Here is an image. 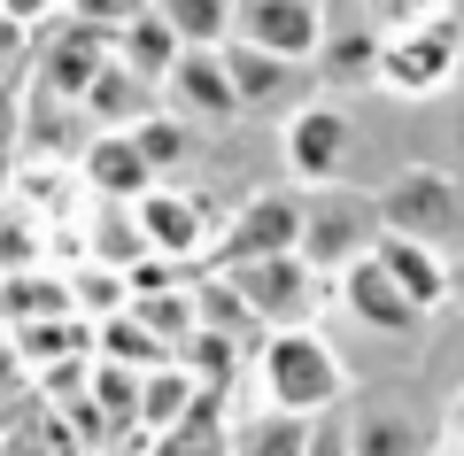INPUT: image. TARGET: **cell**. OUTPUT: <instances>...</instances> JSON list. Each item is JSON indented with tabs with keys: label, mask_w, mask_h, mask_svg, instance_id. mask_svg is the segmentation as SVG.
I'll return each mask as SVG.
<instances>
[{
	"label": "cell",
	"mask_w": 464,
	"mask_h": 456,
	"mask_svg": "<svg viewBox=\"0 0 464 456\" xmlns=\"http://www.w3.org/2000/svg\"><path fill=\"white\" fill-rule=\"evenodd\" d=\"M256 372H264V403L271 410H295V418H325V410H341V394H348L341 356H333L310 325L271 333L264 356H256Z\"/></svg>",
	"instance_id": "cell-1"
},
{
	"label": "cell",
	"mask_w": 464,
	"mask_h": 456,
	"mask_svg": "<svg viewBox=\"0 0 464 456\" xmlns=\"http://www.w3.org/2000/svg\"><path fill=\"white\" fill-rule=\"evenodd\" d=\"M232 294L248 302V317L264 333H295V325H310V310H317V271L302 256H264V263H232Z\"/></svg>",
	"instance_id": "cell-2"
},
{
	"label": "cell",
	"mask_w": 464,
	"mask_h": 456,
	"mask_svg": "<svg viewBox=\"0 0 464 456\" xmlns=\"http://www.w3.org/2000/svg\"><path fill=\"white\" fill-rule=\"evenodd\" d=\"M101 63H109V32H93V24H47V32H32V85L47 101H85V85L101 78Z\"/></svg>",
	"instance_id": "cell-3"
},
{
	"label": "cell",
	"mask_w": 464,
	"mask_h": 456,
	"mask_svg": "<svg viewBox=\"0 0 464 456\" xmlns=\"http://www.w3.org/2000/svg\"><path fill=\"white\" fill-rule=\"evenodd\" d=\"M232 39L279 54V63H317L325 8L317 0H232Z\"/></svg>",
	"instance_id": "cell-4"
},
{
	"label": "cell",
	"mask_w": 464,
	"mask_h": 456,
	"mask_svg": "<svg viewBox=\"0 0 464 456\" xmlns=\"http://www.w3.org/2000/svg\"><path fill=\"white\" fill-rule=\"evenodd\" d=\"M302 201L310 194H248L240 217L217 240V263H264V256H302Z\"/></svg>",
	"instance_id": "cell-5"
},
{
	"label": "cell",
	"mask_w": 464,
	"mask_h": 456,
	"mask_svg": "<svg viewBox=\"0 0 464 456\" xmlns=\"http://www.w3.org/2000/svg\"><path fill=\"white\" fill-rule=\"evenodd\" d=\"M372 240H380V209L356 194H325V201H302V263L310 271H341V263L372 256Z\"/></svg>",
	"instance_id": "cell-6"
},
{
	"label": "cell",
	"mask_w": 464,
	"mask_h": 456,
	"mask_svg": "<svg viewBox=\"0 0 464 456\" xmlns=\"http://www.w3.org/2000/svg\"><path fill=\"white\" fill-rule=\"evenodd\" d=\"M348 147H356V124H348V109H333V101H302V109L286 116V170H295L302 186L348 179Z\"/></svg>",
	"instance_id": "cell-7"
},
{
	"label": "cell",
	"mask_w": 464,
	"mask_h": 456,
	"mask_svg": "<svg viewBox=\"0 0 464 456\" xmlns=\"http://www.w3.org/2000/svg\"><path fill=\"white\" fill-rule=\"evenodd\" d=\"M372 209H380V232H402V240L433 247V240L457 232V179H441V170H402Z\"/></svg>",
	"instance_id": "cell-8"
},
{
	"label": "cell",
	"mask_w": 464,
	"mask_h": 456,
	"mask_svg": "<svg viewBox=\"0 0 464 456\" xmlns=\"http://www.w3.org/2000/svg\"><path fill=\"white\" fill-rule=\"evenodd\" d=\"M225 78H232L240 116H248V109H264V116H295L302 101H310V63H279V54L240 47V39H225Z\"/></svg>",
	"instance_id": "cell-9"
},
{
	"label": "cell",
	"mask_w": 464,
	"mask_h": 456,
	"mask_svg": "<svg viewBox=\"0 0 464 456\" xmlns=\"http://www.w3.org/2000/svg\"><path fill=\"white\" fill-rule=\"evenodd\" d=\"M132 217H140V240H148V256H170V263H194L201 247L217 240L209 209H201L194 194H163V186H148V194L132 201Z\"/></svg>",
	"instance_id": "cell-10"
},
{
	"label": "cell",
	"mask_w": 464,
	"mask_h": 456,
	"mask_svg": "<svg viewBox=\"0 0 464 456\" xmlns=\"http://www.w3.org/2000/svg\"><path fill=\"white\" fill-rule=\"evenodd\" d=\"M449 63H457V39H449L441 24H411V32L380 39V70H372V78H380L387 93H433V85L449 78Z\"/></svg>",
	"instance_id": "cell-11"
},
{
	"label": "cell",
	"mask_w": 464,
	"mask_h": 456,
	"mask_svg": "<svg viewBox=\"0 0 464 456\" xmlns=\"http://www.w3.org/2000/svg\"><path fill=\"white\" fill-rule=\"evenodd\" d=\"M170 109L179 116H201V124H232L240 101H232V78H225V47H186L163 78Z\"/></svg>",
	"instance_id": "cell-12"
},
{
	"label": "cell",
	"mask_w": 464,
	"mask_h": 456,
	"mask_svg": "<svg viewBox=\"0 0 464 456\" xmlns=\"http://www.w3.org/2000/svg\"><path fill=\"white\" fill-rule=\"evenodd\" d=\"M341 271H348V278H341V302H348V317H356L364 333H418V317H426V310H418V302H411V294H402L372 256L341 263Z\"/></svg>",
	"instance_id": "cell-13"
},
{
	"label": "cell",
	"mask_w": 464,
	"mask_h": 456,
	"mask_svg": "<svg viewBox=\"0 0 464 456\" xmlns=\"http://www.w3.org/2000/svg\"><path fill=\"white\" fill-rule=\"evenodd\" d=\"M78 163H85V186H93L101 201H140L155 186V170H148V155L132 147V131H93Z\"/></svg>",
	"instance_id": "cell-14"
},
{
	"label": "cell",
	"mask_w": 464,
	"mask_h": 456,
	"mask_svg": "<svg viewBox=\"0 0 464 456\" xmlns=\"http://www.w3.org/2000/svg\"><path fill=\"white\" fill-rule=\"evenodd\" d=\"M78 109H85V124H93V131H132L140 116H155V85H148V78H132V70L109 54V63H101V78L85 85Z\"/></svg>",
	"instance_id": "cell-15"
},
{
	"label": "cell",
	"mask_w": 464,
	"mask_h": 456,
	"mask_svg": "<svg viewBox=\"0 0 464 456\" xmlns=\"http://www.w3.org/2000/svg\"><path fill=\"white\" fill-rule=\"evenodd\" d=\"M8 348L24 356V372H54V364H85L93 356V317H32V325H8Z\"/></svg>",
	"instance_id": "cell-16"
},
{
	"label": "cell",
	"mask_w": 464,
	"mask_h": 456,
	"mask_svg": "<svg viewBox=\"0 0 464 456\" xmlns=\"http://www.w3.org/2000/svg\"><path fill=\"white\" fill-rule=\"evenodd\" d=\"M372 263H380V271L395 278L402 294H411L418 310H441V302H449V271H441V256H433L426 240H402V232H380V240H372Z\"/></svg>",
	"instance_id": "cell-17"
},
{
	"label": "cell",
	"mask_w": 464,
	"mask_h": 456,
	"mask_svg": "<svg viewBox=\"0 0 464 456\" xmlns=\"http://www.w3.org/2000/svg\"><path fill=\"white\" fill-rule=\"evenodd\" d=\"M0 456H85V441L70 433V418L47 394H32L16 418H0Z\"/></svg>",
	"instance_id": "cell-18"
},
{
	"label": "cell",
	"mask_w": 464,
	"mask_h": 456,
	"mask_svg": "<svg viewBox=\"0 0 464 456\" xmlns=\"http://www.w3.org/2000/svg\"><path fill=\"white\" fill-rule=\"evenodd\" d=\"M0 317H8V325H32V317H78L70 278H63V271H39V263L0 271Z\"/></svg>",
	"instance_id": "cell-19"
},
{
	"label": "cell",
	"mask_w": 464,
	"mask_h": 456,
	"mask_svg": "<svg viewBox=\"0 0 464 456\" xmlns=\"http://www.w3.org/2000/svg\"><path fill=\"white\" fill-rule=\"evenodd\" d=\"M109 54H116L124 70H132V78L163 85V78H170V63H179L186 47H179V32H170V24H163V16L148 8V16H132L124 32H109Z\"/></svg>",
	"instance_id": "cell-20"
},
{
	"label": "cell",
	"mask_w": 464,
	"mask_h": 456,
	"mask_svg": "<svg viewBox=\"0 0 464 456\" xmlns=\"http://www.w3.org/2000/svg\"><path fill=\"white\" fill-rule=\"evenodd\" d=\"M232 433V456H302L310 449V418H295V410H256V418H240V425H225Z\"/></svg>",
	"instance_id": "cell-21"
},
{
	"label": "cell",
	"mask_w": 464,
	"mask_h": 456,
	"mask_svg": "<svg viewBox=\"0 0 464 456\" xmlns=\"http://www.w3.org/2000/svg\"><path fill=\"white\" fill-rule=\"evenodd\" d=\"M194 372H186L179 356L170 364H155V372H140V425H148V433H170V425L186 418V410H194Z\"/></svg>",
	"instance_id": "cell-22"
},
{
	"label": "cell",
	"mask_w": 464,
	"mask_h": 456,
	"mask_svg": "<svg viewBox=\"0 0 464 456\" xmlns=\"http://www.w3.org/2000/svg\"><path fill=\"white\" fill-rule=\"evenodd\" d=\"M93 356L101 364H124V372H155V364H170V348L155 341L132 310H116V317H101V325H93Z\"/></svg>",
	"instance_id": "cell-23"
},
{
	"label": "cell",
	"mask_w": 464,
	"mask_h": 456,
	"mask_svg": "<svg viewBox=\"0 0 464 456\" xmlns=\"http://www.w3.org/2000/svg\"><path fill=\"white\" fill-rule=\"evenodd\" d=\"M155 456H232V433H225V418H217L209 387L194 394V410H186L170 433H155Z\"/></svg>",
	"instance_id": "cell-24"
},
{
	"label": "cell",
	"mask_w": 464,
	"mask_h": 456,
	"mask_svg": "<svg viewBox=\"0 0 464 456\" xmlns=\"http://www.w3.org/2000/svg\"><path fill=\"white\" fill-rule=\"evenodd\" d=\"M148 8L179 32V47H225L232 39V0H148Z\"/></svg>",
	"instance_id": "cell-25"
},
{
	"label": "cell",
	"mask_w": 464,
	"mask_h": 456,
	"mask_svg": "<svg viewBox=\"0 0 464 456\" xmlns=\"http://www.w3.org/2000/svg\"><path fill=\"white\" fill-rule=\"evenodd\" d=\"M124 310H132L140 325H148L155 341L170 348V356H179V341H186V333H201V310H194V286H170V294H132V302H124Z\"/></svg>",
	"instance_id": "cell-26"
},
{
	"label": "cell",
	"mask_w": 464,
	"mask_h": 456,
	"mask_svg": "<svg viewBox=\"0 0 464 456\" xmlns=\"http://www.w3.org/2000/svg\"><path fill=\"white\" fill-rule=\"evenodd\" d=\"M93 256H101V271H132V263L148 256L132 201H101V217H93Z\"/></svg>",
	"instance_id": "cell-27"
},
{
	"label": "cell",
	"mask_w": 464,
	"mask_h": 456,
	"mask_svg": "<svg viewBox=\"0 0 464 456\" xmlns=\"http://www.w3.org/2000/svg\"><path fill=\"white\" fill-rule=\"evenodd\" d=\"M317 70H325V78H372V70H380V32H333L325 24Z\"/></svg>",
	"instance_id": "cell-28"
},
{
	"label": "cell",
	"mask_w": 464,
	"mask_h": 456,
	"mask_svg": "<svg viewBox=\"0 0 464 456\" xmlns=\"http://www.w3.org/2000/svg\"><path fill=\"white\" fill-rule=\"evenodd\" d=\"M132 147L148 155V170H179L186 163V124H179V116H140Z\"/></svg>",
	"instance_id": "cell-29"
},
{
	"label": "cell",
	"mask_w": 464,
	"mask_h": 456,
	"mask_svg": "<svg viewBox=\"0 0 464 456\" xmlns=\"http://www.w3.org/2000/svg\"><path fill=\"white\" fill-rule=\"evenodd\" d=\"M70 24H93V32H124L132 16H148V0H63Z\"/></svg>",
	"instance_id": "cell-30"
},
{
	"label": "cell",
	"mask_w": 464,
	"mask_h": 456,
	"mask_svg": "<svg viewBox=\"0 0 464 456\" xmlns=\"http://www.w3.org/2000/svg\"><path fill=\"white\" fill-rule=\"evenodd\" d=\"M418 449H426V441H418L402 418H372L364 433H356V456H418Z\"/></svg>",
	"instance_id": "cell-31"
},
{
	"label": "cell",
	"mask_w": 464,
	"mask_h": 456,
	"mask_svg": "<svg viewBox=\"0 0 464 456\" xmlns=\"http://www.w3.org/2000/svg\"><path fill=\"white\" fill-rule=\"evenodd\" d=\"M32 394H39V379L24 372V356H16V348L0 341V418H16V410L32 403Z\"/></svg>",
	"instance_id": "cell-32"
},
{
	"label": "cell",
	"mask_w": 464,
	"mask_h": 456,
	"mask_svg": "<svg viewBox=\"0 0 464 456\" xmlns=\"http://www.w3.org/2000/svg\"><path fill=\"white\" fill-rule=\"evenodd\" d=\"M302 456H356V433H348L341 410H325V418H310V449Z\"/></svg>",
	"instance_id": "cell-33"
},
{
	"label": "cell",
	"mask_w": 464,
	"mask_h": 456,
	"mask_svg": "<svg viewBox=\"0 0 464 456\" xmlns=\"http://www.w3.org/2000/svg\"><path fill=\"white\" fill-rule=\"evenodd\" d=\"M16 140H24V101H16V85L0 78V155H8Z\"/></svg>",
	"instance_id": "cell-34"
},
{
	"label": "cell",
	"mask_w": 464,
	"mask_h": 456,
	"mask_svg": "<svg viewBox=\"0 0 464 456\" xmlns=\"http://www.w3.org/2000/svg\"><path fill=\"white\" fill-rule=\"evenodd\" d=\"M0 8H8V16H16L24 32H39V16H54V8H63V0H0Z\"/></svg>",
	"instance_id": "cell-35"
},
{
	"label": "cell",
	"mask_w": 464,
	"mask_h": 456,
	"mask_svg": "<svg viewBox=\"0 0 464 456\" xmlns=\"http://www.w3.org/2000/svg\"><path fill=\"white\" fill-rule=\"evenodd\" d=\"M24 47H32V32H24V24L0 8V63H8V54H24Z\"/></svg>",
	"instance_id": "cell-36"
},
{
	"label": "cell",
	"mask_w": 464,
	"mask_h": 456,
	"mask_svg": "<svg viewBox=\"0 0 464 456\" xmlns=\"http://www.w3.org/2000/svg\"><path fill=\"white\" fill-rule=\"evenodd\" d=\"M449 425H457V441H464V403H457V418H449Z\"/></svg>",
	"instance_id": "cell-37"
},
{
	"label": "cell",
	"mask_w": 464,
	"mask_h": 456,
	"mask_svg": "<svg viewBox=\"0 0 464 456\" xmlns=\"http://www.w3.org/2000/svg\"><path fill=\"white\" fill-rule=\"evenodd\" d=\"M457 140H464V109H457Z\"/></svg>",
	"instance_id": "cell-38"
}]
</instances>
